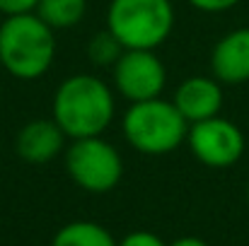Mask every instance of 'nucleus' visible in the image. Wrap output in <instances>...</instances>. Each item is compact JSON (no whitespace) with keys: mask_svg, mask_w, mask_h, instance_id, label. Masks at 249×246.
Listing matches in <instances>:
<instances>
[{"mask_svg":"<svg viewBox=\"0 0 249 246\" xmlns=\"http://www.w3.org/2000/svg\"><path fill=\"white\" fill-rule=\"evenodd\" d=\"M56 58V32L36 15L5 17L0 24V66L24 82L44 78Z\"/></svg>","mask_w":249,"mask_h":246,"instance_id":"f03ea898","label":"nucleus"},{"mask_svg":"<svg viewBox=\"0 0 249 246\" xmlns=\"http://www.w3.org/2000/svg\"><path fill=\"white\" fill-rule=\"evenodd\" d=\"M124 51H126V49L116 41V36H114L109 29L94 34V36L89 39V44H87V58H89V63L97 66V68H114Z\"/></svg>","mask_w":249,"mask_h":246,"instance_id":"ddd939ff","label":"nucleus"},{"mask_svg":"<svg viewBox=\"0 0 249 246\" xmlns=\"http://www.w3.org/2000/svg\"><path fill=\"white\" fill-rule=\"evenodd\" d=\"M116 116V92L92 73H78L61 82L53 92L51 118L68 140L102 135Z\"/></svg>","mask_w":249,"mask_h":246,"instance_id":"f257e3e1","label":"nucleus"},{"mask_svg":"<svg viewBox=\"0 0 249 246\" xmlns=\"http://www.w3.org/2000/svg\"><path fill=\"white\" fill-rule=\"evenodd\" d=\"M39 0H0V15L15 17V15H27L34 12Z\"/></svg>","mask_w":249,"mask_h":246,"instance_id":"2eb2a0df","label":"nucleus"},{"mask_svg":"<svg viewBox=\"0 0 249 246\" xmlns=\"http://www.w3.org/2000/svg\"><path fill=\"white\" fill-rule=\"evenodd\" d=\"M211 73L220 84L249 82V27L232 29L211 51Z\"/></svg>","mask_w":249,"mask_h":246,"instance_id":"9d476101","label":"nucleus"},{"mask_svg":"<svg viewBox=\"0 0 249 246\" xmlns=\"http://www.w3.org/2000/svg\"><path fill=\"white\" fill-rule=\"evenodd\" d=\"M119 246H167L162 242V237H158L155 232H148V230H136V232H128Z\"/></svg>","mask_w":249,"mask_h":246,"instance_id":"4468645a","label":"nucleus"},{"mask_svg":"<svg viewBox=\"0 0 249 246\" xmlns=\"http://www.w3.org/2000/svg\"><path fill=\"white\" fill-rule=\"evenodd\" d=\"M167 246H208L203 239H198V237H179V239H174L172 244Z\"/></svg>","mask_w":249,"mask_h":246,"instance_id":"f3484780","label":"nucleus"},{"mask_svg":"<svg viewBox=\"0 0 249 246\" xmlns=\"http://www.w3.org/2000/svg\"><path fill=\"white\" fill-rule=\"evenodd\" d=\"M71 181L87 193H109L124 176V160L119 150L102 135L71 140L63 152Z\"/></svg>","mask_w":249,"mask_h":246,"instance_id":"39448f33","label":"nucleus"},{"mask_svg":"<svg viewBox=\"0 0 249 246\" xmlns=\"http://www.w3.org/2000/svg\"><path fill=\"white\" fill-rule=\"evenodd\" d=\"M53 32L73 29L83 22L87 12V0H39L34 10Z\"/></svg>","mask_w":249,"mask_h":246,"instance_id":"f8f14e48","label":"nucleus"},{"mask_svg":"<svg viewBox=\"0 0 249 246\" xmlns=\"http://www.w3.org/2000/svg\"><path fill=\"white\" fill-rule=\"evenodd\" d=\"M66 133L53 118H34L15 135V152L27 164H49L66 152Z\"/></svg>","mask_w":249,"mask_h":246,"instance_id":"6e6552de","label":"nucleus"},{"mask_svg":"<svg viewBox=\"0 0 249 246\" xmlns=\"http://www.w3.org/2000/svg\"><path fill=\"white\" fill-rule=\"evenodd\" d=\"M107 29L131 51H155L174 29L172 0H109Z\"/></svg>","mask_w":249,"mask_h":246,"instance_id":"20e7f679","label":"nucleus"},{"mask_svg":"<svg viewBox=\"0 0 249 246\" xmlns=\"http://www.w3.org/2000/svg\"><path fill=\"white\" fill-rule=\"evenodd\" d=\"M121 131L126 143L136 152L160 157L174 152L179 145L186 143L189 123L179 114L172 99L167 101L158 97V99L131 104L121 118Z\"/></svg>","mask_w":249,"mask_h":246,"instance_id":"7ed1b4c3","label":"nucleus"},{"mask_svg":"<svg viewBox=\"0 0 249 246\" xmlns=\"http://www.w3.org/2000/svg\"><path fill=\"white\" fill-rule=\"evenodd\" d=\"M51 246H119V242L99 222L73 220L53 234Z\"/></svg>","mask_w":249,"mask_h":246,"instance_id":"9b49d317","label":"nucleus"},{"mask_svg":"<svg viewBox=\"0 0 249 246\" xmlns=\"http://www.w3.org/2000/svg\"><path fill=\"white\" fill-rule=\"evenodd\" d=\"M186 2L201 12H225V10H232L235 5H240L242 0H186Z\"/></svg>","mask_w":249,"mask_h":246,"instance_id":"dca6fc26","label":"nucleus"},{"mask_svg":"<svg viewBox=\"0 0 249 246\" xmlns=\"http://www.w3.org/2000/svg\"><path fill=\"white\" fill-rule=\"evenodd\" d=\"M174 106L179 114L186 118V123H198L208 121L213 116H220L223 111V84L215 80L213 75H191L181 82L172 97Z\"/></svg>","mask_w":249,"mask_h":246,"instance_id":"1a4fd4ad","label":"nucleus"},{"mask_svg":"<svg viewBox=\"0 0 249 246\" xmlns=\"http://www.w3.org/2000/svg\"><path fill=\"white\" fill-rule=\"evenodd\" d=\"M247 205H249V183H247Z\"/></svg>","mask_w":249,"mask_h":246,"instance_id":"a211bd4d","label":"nucleus"},{"mask_svg":"<svg viewBox=\"0 0 249 246\" xmlns=\"http://www.w3.org/2000/svg\"><path fill=\"white\" fill-rule=\"evenodd\" d=\"M114 92L128 104L162 97L167 87V68L155 51H124L111 68Z\"/></svg>","mask_w":249,"mask_h":246,"instance_id":"0eeeda50","label":"nucleus"},{"mask_svg":"<svg viewBox=\"0 0 249 246\" xmlns=\"http://www.w3.org/2000/svg\"><path fill=\"white\" fill-rule=\"evenodd\" d=\"M186 145L198 162L211 169H228L237 164L247 148L240 126L223 116L191 123L186 133Z\"/></svg>","mask_w":249,"mask_h":246,"instance_id":"423d86ee","label":"nucleus"}]
</instances>
